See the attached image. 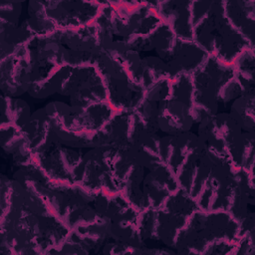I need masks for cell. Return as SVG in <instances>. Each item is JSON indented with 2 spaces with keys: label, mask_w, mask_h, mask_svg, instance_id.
<instances>
[{
  "label": "cell",
  "mask_w": 255,
  "mask_h": 255,
  "mask_svg": "<svg viewBox=\"0 0 255 255\" xmlns=\"http://www.w3.org/2000/svg\"><path fill=\"white\" fill-rule=\"evenodd\" d=\"M238 223L225 210H196L178 232L173 249L178 253L206 254L220 240L237 241Z\"/></svg>",
  "instance_id": "1"
},
{
  "label": "cell",
  "mask_w": 255,
  "mask_h": 255,
  "mask_svg": "<svg viewBox=\"0 0 255 255\" xmlns=\"http://www.w3.org/2000/svg\"><path fill=\"white\" fill-rule=\"evenodd\" d=\"M58 95L67 97L71 106L86 107L107 102V90L95 65L59 67L49 78Z\"/></svg>",
  "instance_id": "2"
},
{
  "label": "cell",
  "mask_w": 255,
  "mask_h": 255,
  "mask_svg": "<svg viewBox=\"0 0 255 255\" xmlns=\"http://www.w3.org/2000/svg\"><path fill=\"white\" fill-rule=\"evenodd\" d=\"M95 66L103 77L107 102L115 112H134L144 99V89L128 76L121 61L102 52Z\"/></svg>",
  "instance_id": "3"
},
{
  "label": "cell",
  "mask_w": 255,
  "mask_h": 255,
  "mask_svg": "<svg viewBox=\"0 0 255 255\" xmlns=\"http://www.w3.org/2000/svg\"><path fill=\"white\" fill-rule=\"evenodd\" d=\"M234 77L233 66L221 63L214 57L208 56L204 63L191 74L193 84L192 105L215 116L219 112L218 92L225 83Z\"/></svg>",
  "instance_id": "4"
},
{
  "label": "cell",
  "mask_w": 255,
  "mask_h": 255,
  "mask_svg": "<svg viewBox=\"0 0 255 255\" xmlns=\"http://www.w3.org/2000/svg\"><path fill=\"white\" fill-rule=\"evenodd\" d=\"M57 36L61 43L60 66L95 65L102 53L95 23L80 28L58 29Z\"/></svg>",
  "instance_id": "5"
},
{
  "label": "cell",
  "mask_w": 255,
  "mask_h": 255,
  "mask_svg": "<svg viewBox=\"0 0 255 255\" xmlns=\"http://www.w3.org/2000/svg\"><path fill=\"white\" fill-rule=\"evenodd\" d=\"M83 156L81 149L54 142L41 152L33 153L32 160L42 169L49 181L56 183H74L73 171Z\"/></svg>",
  "instance_id": "6"
},
{
  "label": "cell",
  "mask_w": 255,
  "mask_h": 255,
  "mask_svg": "<svg viewBox=\"0 0 255 255\" xmlns=\"http://www.w3.org/2000/svg\"><path fill=\"white\" fill-rule=\"evenodd\" d=\"M46 16L58 29L80 28L95 23L102 1H43Z\"/></svg>",
  "instance_id": "7"
},
{
  "label": "cell",
  "mask_w": 255,
  "mask_h": 255,
  "mask_svg": "<svg viewBox=\"0 0 255 255\" xmlns=\"http://www.w3.org/2000/svg\"><path fill=\"white\" fill-rule=\"evenodd\" d=\"M27 46L19 48L12 56L0 60L1 95L18 98L28 93L32 84V72Z\"/></svg>",
  "instance_id": "8"
},
{
  "label": "cell",
  "mask_w": 255,
  "mask_h": 255,
  "mask_svg": "<svg viewBox=\"0 0 255 255\" xmlns=\"http://www.w3.org/2000/svg\"><path fill=\"white\" fill-rule=\"evenodd\" d=\"M178 188L175 172L167 164L160 161L146 169L142 189L150 207L160 208L164 200Z\"/></svg>",
  "instance_id": "9"
},
{
  "label": "cell",
  "mask_w": 255,
  "mask_h": 255,
  "mask_svg": "<svg viewBox=\"0 0 255 255\" xmlns=\"http://www.w3.org/2000/svg\"><path fill=\"white\" fill-rule=\"evenodd\" d=\"M191 1H149V5L161 22L167 24L177 39L192 40L190 15Z\"/></svg>",
  "instance_id": "10"
},
{
  "label": "cell",
  "mask_w": 255,
  "mask_h": 255,
  "mask_svg": "<svg viewBox=\"0 0 255 255\" xmlns=\"http://www.w3.org/2000/svg\"><path fill=\"white\" fill-rule=\"evenodd\" d=\"M208 54L193 40L177 39L166 62L171 80L181 74H193L207 59Z\"/></svg>",
  "instance_id": "11"
},
{
  "label": "cell",
  "mask_w": 255,
  "mask_h": 255,
  "mask_svg": "<svg viewBox=\"0 0 255 255\" xmlns=\"http://www.w3.org/2000/svg\"><path fill=\"white\" fill-rule=\"evenodd\" d=\"M193 125L191 105L173 98L162 103L157 126L163 134L175 135L189 131Z\"/></svg>",
  "instance_id": "12"
},
{
  "label": "cell",
  "mask_w": 255,
  "mask_h": 255,
  "mask_svg": "<svg viewBox=\"0 0 255 255\" xmlns=\"http://www.w3.org/2000/svg\"><path fill=\"white\" fill-rule=\"evenodd\" d=\"M224 14L229 24L242 35L250 45H254L255 1H223Z\"/></svg>",
  "instance_id": "13"
},
{
  "label": "cell",
  "mask_w": 255,
  "mask_h": 255,
  "mask_svg": "<svg viewBox=\"0 0 255 255\" xmlns=\"http://www.w3.org/2000/svg\"><path fill=\"white\" fill-rule=\"evenodd\" d=\"M71 107L74 131H97L101 129L116 113L108 102L94 103L86 107Z\"/></svg>",
  "instance_id": "14"
},
{
  "label": "cell",
  "mask_w": 255,
  "mask_h": 255,
  "mask_svg": "<svg viewBox=\"0 0 255 255\" xmlns=\"http://www.w3.org/2000/svg\"><path fill=\"white\" fill-rule=\"evenodd\" d=\"M0 60L12 56L19 48L27 46L35 37L24 21L19 25L0 23Z\"/></svg>",
  "instance_id": "15"
},
{
  "label": "cell",
  "mask_w": 255,
  "mask_h": 255,
  "mask_svg": "<svg viewBox=\"0 0 255 255\" xmlns=\"http://www.w3.org/2000/svg\"><path fill=\"white\" fill-rule=\"evenodd\" d=\"M32 114L26 101L1 95V126L12 125L21 130L29 123Z\"/></svg>",
  "instance_id": "16"
},
{
  "label": "cell",
  "mask_w": 255,
  "mask_h": 255,
  "mask_svg": "<svg viewBox=\"0 0 255 255\" xmlns=\"http://www.w3.org/2000/svg\"><path fill=\"white\" fill-rule=\"evenodd\" d=\"M254 91L245 92L242 96L230 104L228 113L240 126L243 131L254 132L255 114H254Z\"/></svg>",
  "instance_id": "17"
},
{
  "label": "cell",
  "mask_w": 255,
  "mask_h": 255,
  "mask_svg": "<svg viewBox=\"0 0 255 255\" xmlns=\"http://www.w3.org/2000/svg\"><path fill=\"white\" fill-rule=\"evenodd\" d=\"M163 79L171 81V75L167 64L155 55L143 56L141 59V87L146 89L151 84Z\"/></svg>",
  "instance_id": "18"
},
{
  "label": "cell",
  "mask_w": 255,
  "mask_h": 255,
  "mask_svg": "<svg viewBox=\"0 0 255 255\" xmlns=\"http://www.w3.org/2000/svg\"><path fill=\"white\" fill-rule=\"evenodd\" d=\"M160 208L170 214L186 219H189L190 216L198 210L196 200L181 188L172 192L164 200Z\"/></svg>",
  "instance_id": "19"
},
{
  "label": "cell",
  "mask_w": 255,
  "mask_h": 255,
  "mask_svg": "<svg viewBox=\"0 0 255 255\" xmlns=\"http://www.w3.org/2000/svg\"><path fill=\"white\" fill-rule=\"evenodd\" d=\"M232 66L234 68L236 78L243 86L245 91H254V48L249 47L243 50L236 57Z\"/></svg>",
  "instance_id": "20"
},
{
  "label": "cell",
  "mask_w": 255,
  "mask_h": 255,
  "mask_svg": "<svg viewBox=\"0 0 255 255\" xmlns=\"http://www.w3.org/2000/svg\"><path fill=\"white\" fill-rule=\"evenodd\" d=\"M152 51L155 52V56L159 57L165 63L170 57L171 50L176 41V37L173 34L170 27L161 22L155 30L148 35Z\"/></svg>",
  "instance_id": "21"
},
{
  "label": "cell",
  "mask_w": 255,
  "mask_h": 255,
  "mask_svg": "<svg viewBox=\"0 0 255 255\" xmlns=\"http://www.w3.org/2000/svg\"><path fill=\"white\" fill-rule=\"evenodd\" d=\"M135 226L139 237L145 244L148 241L155 243L154 236L156 227V208L148 207L138 212Z\"/></svg>",
  "instance_id": "22"
},
{
  "label": "cell",
  "mask_w": 255,
  "mask_h": 255,
  "mask_svg": "<svg viewBox=\"0 0 255 255\" xmlns=\"http://www.w3.org/2000/svg\"><path fill=\"white\" fill-rule=\"evenodd\" d=\"M24 23L34 36L37 37L49 36L58 30V27L46 16V14L28 17L24 20Z\"/></svg>",
  "instance_id": "23"
},
{
  "label": "cell",
  "mask_w": 255,
  "mask_h": 255,
  "mask_svg": "<svg viewBox=\"0 0 255 255\" xmlns=\"http://www.w3.org/2000/svg\"><path fill=\"white\" fill-rule=\"evenodd\" d=\"M170 80L163 79L151 84L146 89H144V99L151 102L160 103L170 98Z\"/></svg>",
  "instance_id": "24"
},
{
  "label": "cell",
  "mask_w": 255,
  "mask_h": 255,
  "mask_svg": "<svg viewBox=\"0 0 255 255\" xmlns=\"http://www.w3.org/2000/svg\"><path fill=\"white\" fill-rule=\"evenodd\" d=\"M245 89L240 84L236 76L225 83L218 92V103L220 104H229L232 103L234 100L239 98L245 93ZM249 92V91H248Z\"/></svg>",
  "instance_id": "25"
},
{
  "label": "cell",
  "mask_w": 255,
  "mask_h": 255,
  "mask_svg": "<svg viewBox=\"0 0 255 255\" xmlns=\"http://www.w3.org/2000/svg\"><path fill=\"white\" fill-rule=\"evenodd\" d=\"M23 3L3 2L0 4V23L9 25H19Z\"/></svg>",
  "instance_id": "26"
},
{
  "label": "cell",
  "mask_w": 255,
  "mask_h": 255,
  "mask_svg": "<svg viewBox=\"0 0 255 255\" xmlns=\"http://www.w3.org/2000/svg\"><path fill=\"white\" fill-rule=\"evenodd\" d=\"M30 97L34 98V99H46L54 94H57L53 84L51 83L50 79H45L42 81H36L33 82L28 90L27 93Z\"/></svg>",
  "instance_id": "27"
}]
</instances>
